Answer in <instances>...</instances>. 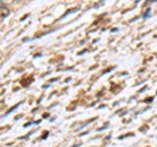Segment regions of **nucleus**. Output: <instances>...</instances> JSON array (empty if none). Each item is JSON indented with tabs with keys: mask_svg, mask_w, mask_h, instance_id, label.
<instances>
[{
	"mask_svg": "<svg viewBox=\"0 0 157 147\" xmlns=\"http://www.w3.org/2000/svg\"><path fill=\"white\" fill-rule=\"evenodd\" d=\"M8 14H9V9L6 7V4L0 2V21H2L4 17H7Z\"/></svg>",
	"mask_w": 157,
	"mask_h": 147,
	"instance_id": "obj_1",
	"label": "nucleus"
}]
</instances>
